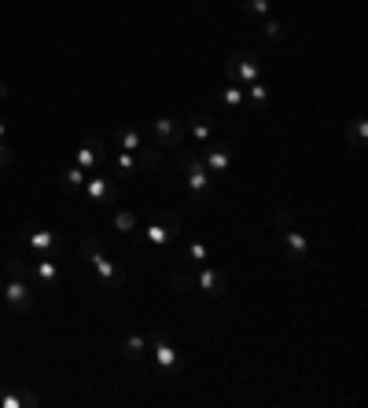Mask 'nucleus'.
I'll use <instances>...</instances> for the list:
<instances>
[{
	"label": "nucleus",
	"mask_w": 368,
	"mask_h": 408,
	"mask_svg": "<svg viewBox=\"0 0 368 408\" xmlns=\"http://www.w3.org/2000/svg\"><path fill=\"white\" fill-rule=\"evenodd\" d=\"M266 37H269V41H284V37H288V26H284V23H273V18H269V23H266Z\"/></svg>",
	"instance_id": "obj_31"
},
{
	"label": "nucleus",
	"mask_w": 368,
	"mask_h": 408,
	"mask_svg": "<svg viewBox=\"0 0 368 408\" xmlns=\"http://www.w3.org/2000/svg\"><path fill=\"white\" fill-rule=\"evenodd\" d=\"M111 147H122V151H140V129L133 125H118L115 133H111Z\"/></svg>",
	"instance_id": "obj_15"
},
{
	"label": "nucleus",
	"mask_w": 368,
	"mask_h": 408,
	"mask_svg": "<svg viewBox=\"0 0 368 408\" xmlns=\"http://www.w3.org/2000/svg\"><path fill=\"white\" fill-rule=\"evenodd\" d=\"M280 235H284V250L291 254V262H295V265H306V262H310V243H306V235H302L295 225L284 228Z\"/></svg>",
	"instance_id": "obj_12"
},
{
	"label": "nucleus",
	"mask_w": 368,
	"mask_h": 408,
	"mask_svg": "<svg viewBox=\"0 0 368 408\" xmlns=\"http://www.w3.org/2000/svg\"><path fill=\"white\" fill-rule=\"evenodd\" d=\"M4 386H8V382H0V397H4Z\"/></svg>",
	"instance_id": "obj_36"
},
{
	"label": "nucleus",
	"mask_w": 368,
	"mask_h": 408,
	"mask_svg": "<svg viewBox=\"0 0 368 408\" xmlns=\"http://www.w3.org/2000/svg\"><path fill=\"white\" fill-rule=\"evenodd\" d=\"M0 291H4V280H0Z\"/></svg>",
	"instance_id": "obj_37"
},
{
	"label": "nucleus",
	"mask_w": 368,
	"mask_h": 408,
	"mask_svg": "<svg viewBox=\"0 0 368 408\" xmlns=\"http://www.w3.org/2000/svg\"><path fill=\"white\" fill-rule=\"evenodd\" d=\"M364 133H368V122H364V114H357V118L350 122V144H354V147H364Z\"/></svg>",
	"instance_id": "obj_22"
},
{
	"label": "nucleus",
	"mask_w": 368,
	"mask_h": 408,
	"mask_svg": "<svg viewBox=\"0 0 368 408\" xmlns=\"http://www.w3.org/2000/svg\"><path fill=\"white\" fill-rule=\"evenodd\" d=\"M199 159H203V166L210 169L214 177H221L225 169H228V162H232V155H228V147H221V144H214V140H210V144L203 147V155H199Z\"/></svg>",
	"instance_id": "obj_13"
},
{
	"label": "nucleus",
	"mask_w": 368,
	"mask_h": 408,
	"mask_svg": "<svg viewBox=\"0 0 368 408\" xmlns=\"http://www.w3.org/2000/svg\"><path fill=\"white\" fill-rule=\"evenodd\" d=\"M147 346H151V353H155V360H159V368H162L169 379H181V353L169 346L162 331H151Z\"/></svg>",
	"instance_id": "obj_4"
},
{
	"label": "nucleus",
	"mask_w": 368,
	"mask_h": 408,
	"mask_svg": "<svg viewBox=\"0 0 368 408\" xmlns=\"http://www.w3.org/2000/svg\"><path fill=\"white\" fill-rule=\"evenodd\" d=\"M19 235L30 243V250H37V254H56L59 247H63V240L56 232H48V228H33V225H19Z\"/></svg>",
	"instance_id": "obj_8"
},
{
	"label": "nucleus",
	"mask_w": 368,
	"mask_h": 408,
	"mask_svg": "<svg viewBox=\"0 0 368 408\" xmlns=\"http://www.w3.org/2000/svg\"><path fill=\"white\" fill-rule=\"evenodd\" d=\"M273 225H276V232H284V228H291V225H295V213H291V210H284V206H280V210L273 213Z\"/></svg>",
	"instance_id": "obj_29"
},
{
	"label": "nucleus",
	"mask_w": 368,
	"mask_h": 408,
	"mask_svg": "<svg viewBox=\"0 0 368 408\" xmlns=\"http://www.w3.org/2000/svg\"><path fill=\"white\" fill-rule=\"evenodd\" d=\"M196 287H203V294H210V298H221L225 287H228V280H225V272H221V269L199 265V269H196Z\"/></svg>",
	"instance_id": "obj_11"
},
{
	"label": "nucleus",
	"mask_w": 368,
	"mask_h": 408,
	"mask_svg": "<svg viewBox=\"0 0 368 408\" xmlns=\"http://www.w3.org/2000/svg\"><path fill=\"white\" fill-rule=\"evenodd\" d=\"M0 298L11 306V313H30L33 309V287L23 280V276H8L4 291H0Z\"/></svg>",
	"instance_id": "obj_5"
},
{
	"label": "nucleus",
	"mask_w": 368,
	"mask_h": 408,
	"mask_svg": "<svg viewBox=\"0 0 368 408\" xmlns=\"http://www.w3.org/2000/svg\"><path fill=\"white\" fill-rule=\"evenodd\" d=\"M100 250H103V243L96 240V235H85V240H81V257H85V262H89L93 254H100Z\"/></svg>",
	"instance_id": "obj_30"
},
{
	"label": "nucleus",
	"mask_w": 368,
	"mask_h": 408,
	"mask_svg": "<svg viewBox=\"0 0 368 408\" xmlns=\"http://www.w3.org/2000/svg\"><path fill=\"white\" fill-rule=\"evenodd\" d=\"M144 235H147V240L155 243V247H169V243H173V235H169V232L162 228V221H155V225H147V228H144Z\"/></svg>",
	"instance_id": "obj_20"
},
{
	"label": "nucleus",
	"mask_w": 368,
	"mask_h": 408,
	"mask_svg": "<svg viewBox=\"0 0 368 408\" xmlns=\"http://www.w3.org/2000/svg\"><path fill=\"white\" fill-rule=\"evenodd\" d=\"M115 169H118V173H133V169H137L133 151H122V147H118V151H115Z\"/></svg>",
	"instance_id": "obj_25"
},
{
	"label": "nucleus",
	"mask_w": 368,
	"mask_h": 408,
	"mask_svg": "<svg viewBox=\"0 0 368 408\" xmlns=\"http://www.w3.org/2000/svg\"><path fill=\"white\" fill-rule=\"evenodd\" d=\"M23 276H26L30 287H56L59 284V269L52 265L48 254L33 257V262H26V257H23Z\"/></svg>",
	"instance_id": "obj_3"
},
{
	"label": "nucleus",
	"mask_w": 368,
	"mask_h": 408,
	"mask_svg": "<svg viewBox=\"0 0 368 408\" xmlns=\"http://www.w3.org/2000/svg\"><path fill=\"white\" fill-rule=\"evenodd\" d=\"M89 265L96 269V276H100V280H103L107 287H125V272H122V269H118V265L111 262V257L103 254V250L89 257Z\"/></svg>",
	"instance_id": "obj_10"
},
{
	"label": "nucleus",
	"mask_w": 368,
	"mask_h": 408,
	"mask_svg": "<svg viewBox=\"0 0 368 408\" xmlns=\"http://www.w3.org/2000/svg\"><path fill=\"white\" fill-rule=\"evenodd\" d=\"M221 103L225 107H240L243 103V89H240V85H228V89L221 92Z\"/></svg>",
	"instance_id": "obj_28"
},
{
	"label": "nucleus",
	"mask_w": 368,
	"mask_h": 408,
	"mask_svg": "<svg viewBox=\"0 0 368 408\" xmlns=\"http://www.w3.org/2000/svg\"><path fill=\"white\" fill-rule=\"evenodd\" d=\"M4 96H8V85H4V81H0V100H4Z\"/></svg>",
	"instance_id": "obj_35"
},
{
	"label": "nucleus",
	"mask_w": 368,
	"mask_h": 408,
	"mask_svg": "<svg viewBox=\"0 0 368 408\" xmlns=\"http://www.w3.org/2000/svg\"><path fill=\"white\" fill-rule=\"evenodd\" d=\"M159 221H162V228L173 235V240L181 235V213H177V210H166V213H159Z\"/></svg>",
	"instance_id": "obj_21"
},
{
	"label": "nucleus",
	"mask_w": 368,
	"mask_h": 408,
	"mask_svg": "<svg viewBox=\"0 0 368 408\" xmlns=\"http://www.w3.org/2000/svg\"><path fill=\"white\" fill-rule=\"evenodd\" d=\"M173 287H177V291H191V287H196V276H191V269H177V272H173Z\"/></svg>",
	"instance_id": "obj_26"
},
{
	"label": "nucleus",
	"mask_w": 368,
	"mask_h": 408,
	"mask_svg": "<svg viewBox=\"0 0 368 408\" xmlns=\"http://www.w3.org/2000/svg\"><path fill=\"white\" fill-rule=\"evenodd\" d=\"M151 133H155V147H184V122H177V118H155L151 122Z\"/></svg>",
	"instance_id": "obj_7"
},
{
	"label": "nucleus",
	"mask_w": 368,
	"mask_h": 408,
	"mask_svg": "<svg viewBox=\"0 0 368 408\" xmlns=\"http://www.w3.org/2000/svg\"><path fill=\"white\" fill-rule=\"evenodd\" d=\"M115 228L118 232H133L137 228V213L133 210H115Z\"/></svg>",
	"instance_id": "obj_23"
},
{
	"label": "nucleus",
	"mask_w": 368,
	"mask_h": 408,
	"mask_svg": "<svg viewBox=\"0 0 368 408\" xmlns=\"http://www.w3.org/2000/svg\"><path fill=\"white\" fill-rule=\"evenodd\" d=\"M4 136H8V125H4V122H0V140H4Z\"/></svg>",
	"instance_id": "obj_34"
},
{
	"label": "nucleus",
	"mask_w": 368,
	"mask_h": 408,
	"mask_svg": "<svg viewBox=\"0 0 368 408\" xmlns=\"http://www.w3.org/2000/svg\"><path fill=\"white\" fill-rule=\"evenodd\" d=\"M206 257H210L206 243H199V240H196V243H188V247H184V254H181V265L196 272L199 265H206Z\"/></svg>",
	"instance_id": "obj_17"
},
{
	"label": "nucleus",
	"mask_w": 368,
	"mask_h": 408,
	"mask_svg": "<svg viewBox=\"0 0 368 408\" xmlns=\"http://www.w3.org/2000/svg\"><path fill=\"white\" fill-rule=\"evenodd\" d=\"M8 166H11V147L0 140V169H8Z\"/></svg>",
	"instance_id": "obj_33"
},
{
	"label": "nucleus",
	"mask_w": 368,
	"mask_h": 408,
	"mask_svg": "<svg viewBox=\"0 0 368 408\" xmlns=\"http://www.w3.org/2000/svg\"><path fill=\"white\" fill-rule=\"evenodd\" d=\"M122 353H125V360H144L147 357V338L144 335H129L122 342Z\"/></svg>",
	"instance_id": "obj_19"
},
{
	"label": "nucleus",
	"mask_w": 368,
	"mask_h": 408,
	"mask_svg": "<svg viewBox=\"0 0 368 408\" xmlns=\"http://www.w3.org/2000/svg\"><path fill=\"white\" fill-rule=\"evenodd\" d=\"M184 129L199 140V147H206V144L214 140V118H210V114H191Z\"/></svg>",
	"instance_id": "obj_16"
},
{
	"label": "nucleus",
	"mask_w": 368,
	"mask_h": 408,
	"mask_svg": "<svg viewBox=\"0 0 368 408\" xmlns=\"http://www.w3.org/2000/svg\"><path fill=\"white\" fill-rule=\"evenodd\" d=\"M251 15H258V18H266L269 15V0H247V4H243Z\"/></svg>",
	"instance_id": "obj_32"
},
{
	"label": "nucleus",
	"mask_w": 368,
	"mask_h": 408,
	"mask_svg": "<svg viewBox=\"0 0 368 408\" xmlns=\"http://www.w3.org/2000/svg\"><path fill=\"white\" fill-rule=\"evenodd\" d=\"M225 74H228V85L247 89V85L258 81V74H262V63H258L254 52H232L228 63H225Z\"/></svg>",
	"instance_id": "obj_2"
},
{
	"label": "nucleus",
	"mask_w": 368,
	"mask_h": 408,
	"mask_svg": "<svg viewBox=\"0 0 368 408\" xmlns=\"http://www.w3.org/2000/svg\"><path fill=\"white\" fill-rule=\"evenodd\" d=\"M85 199H93V203H103V206H115L118 203V184L111 181V173H93V177H85Z\"/></svg>",
	"instance_id": "obj_6"
},
{
	"label": "nucleus",
	"mask_w": 368,
	"mask_h": 408,
	"mask_svg": "<svg viewBox=\"0 0 368 408\" xmlns=\"http://www.w3.org/2000/svg\"><path fill=\"white\" fill-rule=\"evenodd\" d=\"M74 166H81L85 173H100V169H103V140L100 136L81 140L78 155H74Z\"/></svg>",
	"instance_id": "obj_9"
},
{
	"label": "nucleus",
	"mask_w": 368,
	"mask_h": 408,
	"mask_svg": "<svg viewBox=\"0 0 368 408\" xmlns=\"http://www.w3.org/2000/svg\"><path fill=\"white\" fill-rule=\"evenodd\" d=\"M41 397L33 390H23V386H4V397H0V408H37Z\"/></svg>",
	"instance_id": "obj_14"
},
{
	"label": "nucleus",
	"mask_w": 368,
	"mask_h": 408,
	"mask_svg": "<svg viewBox=\"0 0 368 408\" xmlns=\"http://www.w3.org/2000/svg\"><path fill=\"white\" fill-rule=\"evenodd\" d=\"M137 155H140V162H144L147 169H159V166H162V151H159V147H144V144H140Z\"/></svg>",
	"instance_id": "obj_24"
},
{
	"label": "nucleus",
	"mask_w": 368,
	"mask_h": 408,
	"mask_svg": "<svg viewBox=\"0 0 368 408\" xmlns=\"http://www.w3.org/2000/svg\"><path fill=\"white\" fill-rule=\"evenodd\" d=\"M85 177H89V173H85L81 166H70L67 173H59V188L67 191V195H74V191H81V188H85Z\"/></svg>",
	"instance_id": "obj_18"
},
{
	"label": "nucleus",
	"mask_w": 368,
	"mask_h": 408,
	"mask_svg": "<svg viewBox=\"0 0 368 408\" xmlns=\"http://www.w3.org/2000/svg\"><path fill=\"white\" fill-rule=\"evenodd\" d=\"M181 173H188V188H191V199L196 203H210L214 195V173L203 166V159L191 151V147H177V155H173Z\"/></svg>",
	"instance_id": "obj_1"
},
{
	"label": "nucleus",
	"mask_w": 368,
	"mask_h": 408,
	"mask_svg": "<svg viewBox=\"0 0 368 408\" xmlns=\"http://www.w3.org/2000/svg\"><path fill=\"white\" fill-rule=\"evenodd\" d=\"M247 96H251V103H254V107H266V100H269V89H266L262 81H251V85H247Z\"/></svg>",
	"instance_id": "obj_27"
}]
</instances>
